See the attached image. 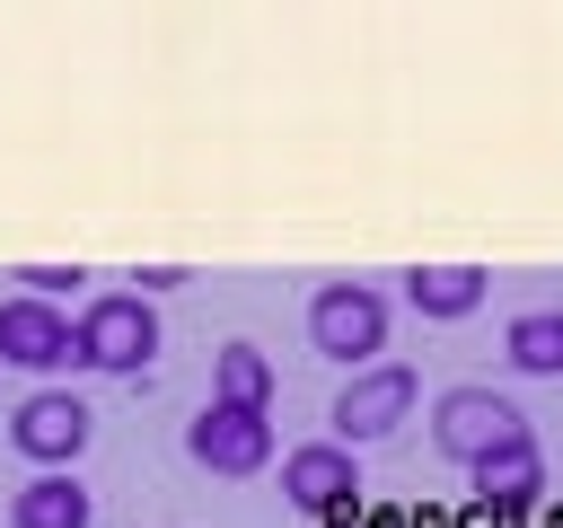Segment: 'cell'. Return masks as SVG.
Listing matches in <instances>:
<instances>
[{
	"mask_svg": "<svg viewBox=\"0 0 563 528\" xmlns=\"http://www.w3.org/2000/svg\"><path fill=\"white\" fill-rule=\"evenodd\" d=\"M158 352V308L141 290H97L79 317H70V361L79 370H106V378H141Z\"/></svg>",
	"mask_w": 563,
	"mask_h": 528,
	"instance_id": "cell-1",
	"label": "cell"
},
{
	"mask_svg": "<svg viewBox=\"0 0 563 528\" xmlns=\"http://www.w3.org/2000/svg\"><path fill=\"white\" fill-rule=\"evenodd\" d=\"M308 343L343 370H378L387 352V290L369 282H317L308 290Z\"/></svg>",
	"mask_w": 563,
	"mask_h": 528,
	"instance_id": "cell-2",
	"label": "cell"
},
{
	"mask_svg": "<svg viewBox=\"0 0 563 528\" xmlns=\"http://www.w3.org/2000/svg\"><path fill=\"white\" fill-rule=\"evenodd\" d=\"M510 440H528V414H519L501 387H449V396L431 405V449H440L449 466H475V458H493V449H510Z\"/></svg>",
	"mask_w": 563,
	"mask_h": 528,
	"instance_id": "cell-3",
	"label": "cell"
},
{
	"mask_svg": "<svg viewBox=\"0 0 563 528\" xmlns=\"http://www.w3.org/2000/svg\"><path fill=\"white\" fill-rule=\"evenodd\" d=\"M282 502L308 510V519L352 528V510H361V449H343V440H299V449L282 458Z\"/></svg>",
	"mask_w": 563,
	"mask_h": 528,
	"instance_id": "cell-4",
	"label": "cell"
},
{
	"mask_svg": "<svg viewBox=\"0 0 563 528\" xmlns=\"http://www.w3.org/2000/svg\"><path fill=\"white\" fill-rule=\"evenodd\" d=\"M413 396H422V378L405 370V361H378V370H352L343 378V396H334V440L343 449H369V440H387L405 414H413Z\"/></svg>",
	"mask_w": 563,
	"mask_h": 528,
	"instance_id": "cell-5",
	"label": "cell"
},
{
	"mask_svg": "<svg viewBox=\"0 0 563 528\" xmlns=\"http://www.w3.org/2000/svg\"><path fill=\"white\" fill-rule=\"evenodd\" d=\"M185 458L211 466V475H264V466H273V414L202 405V414L185 422Z\"/></svg>",
	"mask_w": 563,
	"mask_h": 528,
	"instance_id": "cell-6",
	"label": "cell"
},
{
	"mask_svg": "<svg viewBox=\"0 0 563 528\" xmlns=\"http://www.w3.org/2000/svg\"><path fill=\"white\" fill-rule=\"evenodd\" d=\"M88 431H97V414H88L70 387H35V396L9 414V440H18V458H35L44 475H53V466H70V458L88 449Z\"/></svg>",
	"mask_w": 563,
	"mask_h": 528,
	"instance_id": "cell-7",
	"label": "cell"
},
{
	"mask_svg": "<svg viewBox=\"0 0 563 528\" xmlns=\"http://www.w3.org/2000/svg\"><path fill=\"white\" fill-rule=\"evenodd\" d=\"M0 361L9 370H62L70 361V308L53 299H0Z\"/></svg>",
	"mask_w": 563,
	"mask_h": 528,
	"instance_id": "cell-8",
	"label": "cell"
},
{
	"mask_svg": "<svg viewBox=\"0 0 563 528\" xmlns=\"http://www.w3.org/2000/svg\"><path fill=\"white\" fill-rule=\"evenodd\" d=\"M466 484H475L484 510H537V502H545V449H537V440H510V449L475 458Z\"/></svg>",
	"mask_w": 563,
	"mask_h": 528,
	"instance_id": "cell-9",
	"label": "cell"
},
{
	"mask_svg": "<svg viewBox=\"0 0 563 528\" xmlns=\"http://www.w3.org/2000/svg\"><path fill=\"white\" fill-rule=\"evenodd\" d=\"M484 290H493V273H484V264H413V273H405V308H413V317H431V326L475 317V308H484Z\"/></svg>",
	"mask_w": 563,
	"mask_h": 528,
	"instance_id": "cell-10",
	"label": "cell"
},
{
	"mask_svg": "<svg viewBox=\"0 0 563 528\" xmlns=\"http://www.w3.org/2000/svg\"><path fill=\"white\" fill-rule=\"evenodd\" d=\"M9 528H97V502L70 466H53V475H26L9 493Z\"/></svg>",
	"mask_w": 563,
	"mask_h": 528,
	"instance_id": "cell-11",
	"label": "cell"
},
{
	"mask_svg": "<svg viewBox=\"0 0 563 528\" xmlns=\"http://www.w3.org/2000/svg\"><path fill=\"white\" fill-rule=\"evenodd\" d=\"M501 361L519 378H563V308H519L501 326Z\"/></svg>",
	"mask_w": 563,
	"mask_h": 528,
	"instance_id": "cell-12",
	"label": "cell"
},
{
	"mask_svg": "<svg viewBox=\"0 0 563 528\" xmlns=\"http://www.w3.org/2000/svg\"><path fill=\"white\" fill-rule=\"evenodd\" d=\"M211 405L273 414V361H264L255 343H220V352H211Z\"/></svg>",
	"mask_w": 563,
	"mask_h": 528,
	"instance_id": "cell-13",
	"label": "cell"
},
{
	"mask_svg": "<svg viewBox=\"0 0 563 528\" xmlns=\"http://www.w3.org/2000/svg\"><path fill=\"white\" fill-rule=\"evenodd\" d=\"M18 282H26V299H53V308H62V299H70L88 273H79V264H26Z\"/></svg>",
	"mask_w": 563,
	"mask_h": 528,
	"instance_id": "cell-14",
	"label": "cell"
},
{
	"mask_svg": "<svg viewBox=\"0 0 563 528\" xmlns=\"http://www.w3.org/2000/svg\"><path fill=\"white\" fill-rule=\"evenodd\" d=\"M352 528H361V519H352Z\"/></svg>",
	"mask_w": 563,
	"mask_h": 528,
	"instance_id": "cell-15",
	"label": "cell"
}]
</instances>
